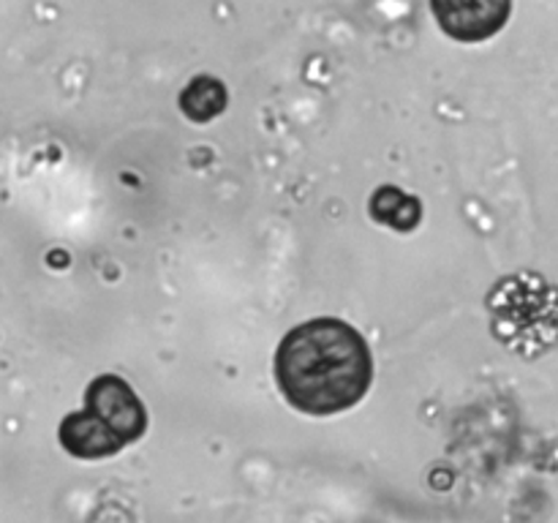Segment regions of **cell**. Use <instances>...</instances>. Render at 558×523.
Returning <instances> with one entry per match:
<instances>
[{"label": "cell", "mask_w": 558, "mask_h": 523, "mask_svg": "<svg viewBox=\"0 0 558 523\" xmlns=\"http://www.w3.org/2000/svg\"><path fill=\"white\" fill-rule=\"evenodd\" d=\"M371 216L379 223L398 229V232H409L420 223L423 218V205H420L417 196L403 194L396 185H381L374 196H371L368 205Z\"/></svg>", "instance_id": "cell-5"}, {"label": "cell", "mask_w": 558, "mask_h": 523, "mask_svg": "<svg viewBox=\"0 0 558 523\" xmlns=\"http://www.w3.org/2000/svg\"><path fill=\"white\" fill-rule=\"evenodd\" d=\"M85 412H90L123 447L140 441L147 430L145 403L118 374H101L85 387Z\"/></svg>", "instance_id": "cell-2"}, {"label": "cell", "mask_w": 558, "mask_h": 523, "mask_svg": "<svg viewBox=\"0 0 558 523\" xmlns=\"http://www.w3.org/2000/svg\"><path fill=\"white\" fill-rule=\"evenodd\" d=\"M272 370L289 406L311 417H327L363 401L374 381V357L357 327L322 316L283 336Z\"/></svg>", "instance_id": "cell-1"}, {"label": "cell", "mask_w": 558, "mask_h": 523, "mask_svg": "<svg viewBox=\"0 0 558 523\" xmlns=\"http://www.w3.org/2000/svg\"><path fill=\"white\" fill-rule=\"evenodd\" d=\"M436 22L461 44L494 38L510 22L512 0H430Z\"/></svg>", "instance_id": "cell-3"}, {"label": "cell", "mask_w": 558, "mask_h": 523, "mask_svg": "<svg viewBox=\"0 0 558 523\" xmlns=\"http://www.w3.org/2000/svg\"><path fill=\"white\" fill-rule=\"evenodd\" d=\"M60 447L69 455L82 458V461H98V458H112L120 450H125L90 412H71L65 414L58 428Z\"/></svg>", "instance_id": "cell-4"}, {"label": "cell", "mask_w": 558, "mask_h": 523, "mask_svg": "<svg viewBox=\"0 0 558 523\" xmlns=\"http://www.w3.org/2000/svg\"><path fill=\"white\" fill-rule=\"evenodd\" d=\"M178 101L185 118L194 120V123H207V120L218 118L227 109L229 96L221 80H213V76L202 74L183 87Z\"/></svg>", "instance_id": "cell-6"}]
</instances>
